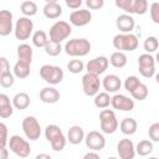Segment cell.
Returning <instances> with one entry per match:
<instances>
[{
    "mask_svg": "<svg viewBox=\"0 0 159 159\" xmlns=\"http://www.w3.org/2000/svg\"><path fill=\"white\" fill-rule=\"evenodd\" d=\"M45 137L55 152H61L66 147L67 139H66L65 134L62 133L61 128L56 124H48L45 128Z\"/></svg>",
    "mask_w": 159,
    "mask_h": 159,
    "instance_id": "cell-1",
    "label": "cell"
},
{
    "mask_svg": "<svg viewBox=\"0 0 159 159\" xmlns=\"http://www.w3.org/2000/svg\"><path fill=\"white\" fill-rule=\"evenodd\" d=\"M113 47L118 51H122V52H132L134 50H137L138 45H139V41H138V37L132 34V32H127V34H118L113 37Z\"/></svg>",
    "mask_w": 159,
    "mask_h": 159,
    "instance_id": "cell-2",
    "label": "cell"
},
{
    "mask_svg": "<svg viewBox=\"0 0 159 159\" xmlns=\"http://www.w3.org/2000/svg\"><path fill=\"white\" fill-rule=\"evenodd\" d=\"M65 52L72 57H83L91 51V42L87 39H72L68 40L63 47Z\"/></svg>",
    "mask_w": 159,
    "mask_h": 159,
    "instance_id": "cell-3",
    "label": "cell"
},
{
    "mask_svg": "<svg viewBox=\"0 0 159 159\" xmlns=\"http://www.w3.org/2000/svg\"><path fill=\"white\" fill-rule=\"evenodd\" d=\"M40 76L46 83H48L50 86H53V84H58L62 82L65 73L60 66L43 65L40 68Z\"/></svg>",
    "mask_w": 159,
    "mask_h": 159,
    "instance_id": "cell-4",
    "label": "cell"
},
{
    "mask_svg": "<svg viewBox=\"0 0 159 159\" xmlns=\"http://www.w3.org/2000/svg\"><path fill=\"white\" fill-rule=\"evenodd\" d=\"M99 123H101V130L104 134H113L118 129V124H119L114 111L106 108H103L99 113Z\"/></svg>",
    "mask_w": 159,
    "mask_h": 159,
    "instance_id": "cell-5",
    "label": "cell"
},
{
    "mask_svg": "<svg viewBox=\"0 0 159 159\" xmlns=\"http://www.w3.org/2000/svg\"><path fill=\"white\" fill-rule=\"evenodd\" d=\"M7 145H9V149L20 158H27L31 153L30 143L17 134L10 137V139L7 140Z\"/></svg>",
    "mask_w": 159,
    "mask_h": 159,
    "instance_id": "cell-6",
    "label": "cell"
},
{
    "mask_svg": "<svg viewBox=\"0 0 159 159\" xmlns=\"http://www.w3.org/2000/svg\"><path fill=\"white\" fill-rule=\"evenodd\" d=\"M50 41L53 42H62L72 34V26L67 21H56L50 27Z\"/></svg>",
    "mask_w": 159,
    "mask_h": 159,
    "instance_id": "cell-7",
    "label": "cell"
},
{
    "mask_svg": "<svg viewBox=\"0 0 159 159\" xmlns=\"http://www.w3.org/2000/svg\"><path fill=\"white\" fill-rule=\"evenodd\" d=\"M34 32V22L32 20H30V17L27 16H22L19 17L15 27H14V34L15 37L20 41H25L27 39H30V36Z\"/></svg>",
    "mask_w": 159,
    "mask_h": 159,
    "instance_id": "cell-8",
    "label": "cell"
},
{
    "mask_svg": "<svg viewBox=\"0 0 159 159\" xmlns=\"http://www.w3.org/2000/svg\"><path fill=\"white\" fill-rule=\"evenodd\" d=\"M138 71L145 78H152L155 75V58L152 53H142L138 57Z\"/></svg>",
    "mask_w": 159,
    "mask_h": 159,
    "instance_id": "cell-9",
    "label": "cell"
},
{
    "mask_svg": "<svg viewBox=\"0 0 159 159\" xmlns=\"http://www.w3.org/2000/svg\"><path fill=\"white\" fill-rule=\"evenodd\" d=\"M22 130L27 139L37 140L41 137V125L34 116H27L22 120Z\"/></svg>",
    "mask_w": 159,
    "mask_h": 159,
    "instance_id": "cell-10",
    "label": "cell"
},
{
    "mask_svg": "<svg viewBox=\"0 0 159 159\" xmlns=\"http://www.w3.org/2000/svg\"><path fill=\"white\" fill-rule=\"evenodd\" d=\"M99 87H101V80L98 75L87 72L82 77V89L86 96L93 97L96 93L99 92Z\"/></svg>",
    "mask_w": 159,
    "mask_h": 159,
    "instance_id": "cell-11",
    "label": "cell"
},
{
    "mask_svg": "<svg viewBox=\"0 0 159 159\" xmlns=\"http://www.w3.org/2000/svg\"><path fill=\"white\" fill-rule=\"evenodd\" d=\"M84 143L86 147L91 150L94 152H99L106 147V138L103 135V133L98 132V130H91L84 135Z\"/></svg>",
    "mask_w": 159,
    "mask_h": 159,
    "instance_id": "cell-12",
    "label": "cell"
},
{
    "mask_svg": "<svg viewBox=\"0 0 159 159\" xmlns=\"http://www.w3.org/2000/svg\"><path fill=\"white\" fill-rule=\"evenodd\" d=\"M91 20H92V14L87 9H80V10L76 9L70 14L71 25L77 26V27H82V26L88 25L91 22Z\"/></svg>",
    "mask_w": 159,
    "mask_h": 159,
    "instance_id": "cell-13",
    "label": "cell"
},
{
    "mask_svg": "<svg viewBox=\"0 0 159 159\" xmlns=\"http://www.w3.org/2000/svg\"><path fill=\"white\" fill-rule=\"evenodd\" d=\"M111 106L114 109L123 111V112H130L134 109V101L124 94L117 93L113 97H111Z\"/></svg>",
    "mask_w": 159,
    "mask_h": 159,
    "instance_id": "cell-14",
    "label": "cell"
},
{
    "mask_svg": "<svg viewBox=\"0 0 159 159\" xmlns=\"http://www.w3.org/2000/svg\"><path fill=\"white\" fill-rule=\"evenodd\" d=\"M108 65H109V61L106 56H98V57L89 60L86 63V70H87V72L99 76L103 72H106V70L108 68Z\"/></svg>",
    "mask_w": 159,
    "mask_h": 159,
    "instance_id": "cell-15",
    "label": "cell"
},
{
    "mask_svg": "<svg viewBox=\"0 0 159 159\" xmlns=\"http://www.w3.org/2000/svg\"><path fill=\"white\" fill-rule=\"evenodd\" d=\"M117 153L120 159H133L135 157V148L130 139L123 138L117 144Z\"/></svg>",
    "mask_w": 159,
    "mask_h": 159,
    "instance_id": "cell-16",
    "label": "cell"
},
{
    "mask_svg": "<svg viewBox=\"0 0 159 159\" xmlns=\"http://www.w3.org/2000/svg\"><path fill=\"white\" fill-rule=\"evenodd\" d=\"M12 31V12L9 10H0V36H7Z\"/></svg>",
    "mask_w": 159,
    "mask_h": 159,
    "instance_id": "cell-17",
    "label": "cell"
},
{
    "mask_svg": "<svg viewBox=\"0 0 159 159\" xmlns=\"http://www.w3.org/2000/svg\"><path fill=\"white\" fill-rule=\"evenodd\" d=\"M116 26L120 32L127 34V32H132L134 30L135 21L130 14H120L116 20Z\"/></svg>",
    "mask_w": 159,
    "mask_h": 159,
    "instance_id": "cell-18",
    "label": "cell"
},
{
    "mask_svg": "<svg viewBox=\"0 0 159 159\" xmlns=\"http://www.w3.org/2000/svg\"><path fill=\"white\" fill-rule=\"evenodd\" d=\"M101 84L103 86L104 91L108 93H116L117 91L120 89L122 87V81L117 75H107L104 76V78L102 80Z\"/></svg>",
    "mask_w": 159,
    "mask_h": 159,
    "instance_id": "cell-19",
    "label": "cell"
},
{
    "mask_svg": "<svg viewBox=\"0 0 159 159\" xmlns=\"http://www.w3.org/2000/svg\"><path fill=\"white\" fill-rule=\"evenodd\" d=\"M60 92L52 87V86H48V87H43L41 91H40V99L43 102V103H48V104H53L56 102L60 101Z\"/></svg>",
    "mask_w": 159,
    "mask_h": 159,
    "instance_id": "cell-20",
    "label": "cell"
},
{
    "mask_svg": "<svg viewBox=\"0 0 159 159\" xmlns=\"http://www.w3.org/2000/svg\"><path fill=\"white\" fill-rule=\"evenodd\" d=\"M66 139L73 144V145H77V144H81L84 139V130L82 127L80 125H72L70 127L68 132H67V137Z\"/></svg>",
    "mask_w": 159,
    "mask_h": 159,
    "instance_id": "cell-21",
    "label": "cell"
},
{
    "mask_svg": "<svg viewBox=\"0 0 159 159\" xmlns=\"http://www.w3.org/2000/svg\"><path fill=\"white\" fill-rule=\"evenodd\" d=\"M14 113L12 103L10 102V97L5 93H0V118L6 119L10 118Z\"/></svg>",
    "mask_w": 159,
    "mask_h": 159,
    "instance_id": "cell-22",
    "label": "cell"
},
{
    "mask_svg": "<svg viewBox=\"0 0 159 159\" xmlns=\"http://www.w3.org/2000/svg\"><path fill=\"white\" fill-rule=\"evenodd\" d=\"M42 12L45 17L50 20H55L62 15V7L58 2H46L42 9Z\"/></svg>",
    "mask_w": 159,
    "mask_h": 159,
    "instance_id": "cell-23",
    "label": "cell"
},
{
    "mask_svg": "<svg viewBox=\"0 0 159 159\" xmlns=\"http://www.w3.org/2000/svg\"><path fill=\"white\" fill-rule=\"evenodd\" d=\"M30 70H31V63L27 61H22V60H17V62L14 66V76L16 78H26L30 75Z\"/></svg>",
    "mask_w": 159,
    "mask_h": 159,
    "instance_id": "cell-24",
    "label": "cell"
},
{
    "mask_svg": "<svg viewBox=\"0 0 159 159\" xmlns=\"http://www.w3.org/2000/svg\"><path fill=\"white\" fill-rule=\"evenodd\" d=\"M119 125V129L123 134L125 135H132L137 132V128H138V123L134 118L132 117H127L124 119H122V122L118 124Z\"/></svg>",
    "mask_w": 159,
    "mask_h": 159,
    "instance_id": "cell-25",
    "label": "cell"
},
{
    "mask_svg": "<svg viewBox=\"0 0 159 159\" xmlns=\"http://www.w3.org/2000/svg\"><path fill=\"white\" fill-rule=\"evenodd\" d=\"M12 107L19 109V111H24L30 106V96L26 92H19L14 96L12 98Z\"/></svg>",
    "mask_w": 159,
    "mask_h": 159,
    "instance_id": "cell-26",
    "label": "cell"
},
{
    "mask_svg": "<svg viewBox=\"0 0 159 159\" xmlns=\"http://www.w3.org/2000/svg\"><path fill=\"white\" fill-rule=\"evenodd\" d=\"M108 61H109V63H111L114 68H123V67L127 65V62H128L125 53L122 52V51H116V52H113V53L111 55V57H109Z\"/></svg>",
    "mask_w": 159,
    "mask_h": 159,
    "instance_id": "cell-27",
    "label": "cell"
},
{
    "mask_svg": "<svg viewBox=\"0 0 159 159\" xmlns=\"http://www.w3.org/2000/svg\"><path fill=\"white\" fill-rule=\"evenodd\" d=\"M134 148H135V154H138V155H140V157H147V155H149V154L153 152L154 145H153V142H152V140H149V139H143V140H140V142L137 144V147H134Z\"/></svg>",
    "mask_w": 159,
    "mask_h": 159,
    "instance_id": "cell-28",
    "label": "cell"
},
{
    "mask_svg": "<svg viewBox=\"0 0 159 159\" xmlns=\"http://www.w3.org/2000/svg\"><path fill=\"white\" fill-rule=\"evenodd\" d=\"M94 99H93V103H94V106L97 107V108H101V109H103V108H107L109 104H111V96H109V93L108 92H98V93H96L94 96Z\"/></svg>",
    "mask_w": 159,
    "mask_h": 159,
    "instance_id": "cell-29",
    "label": "cell"
},
{
    "mask_svg": "<svg viewBox=\"0 0 159 159\" xmlns=\"http://www.w3.org/2000/svg\"><path fill=\"white\" fill-rule=\"evenodd\" d=\"M17 58L22 61H27L31 63L32 61V47L29 43H21L17 47Z\"/></svg>",
    "mask_w": 159,
    "mask_h": 159,
    "instance_id": "cell-30",
    "label": "cell"
},
{
    "mask_svg": "<svg viewBox=\"0 0 159 159\" xmlns=\"http://www.w3.org/2000/svg\"><path fill=\"white\" fill-rule=\"evenodd\" d=\"M20 10H21V12L24 14V16L31 17V16H34V15L37 14L39 7H37V4H36V2H34V1H31V0H26V1L21 2Z\"/></svg>",
    "mask_w": 159,
    "mask_h": 159,
    "instance_id": "cell-31",
    "label": "cell"
},
{
    "mask_svg": "<svg viewBox=\"0 0 159 159\" xmlns=\"http://www.w3.org/2000/svg\"><path fill=\"white\" fill-rule=\"evenodd\" d=\"M31 39H32L34 46H36V47H39V48H40V47H45V45H46L47 41H48L47 34H46L43 30H37V31L32 32Z\"/></svg>",
    "mask_w": 159,
    "mask_h": 159,
    "instance_id": "cell-32",
    "label": "cell"
},
{
    "mask_svg": "<svg viewBox=\"0 0 159 159\" xmlns=\"http://www.w3.org/2000/svg\"><path fill=\"white\" fill-rule=\"evenodd\" d=\"M148 93H149V89H148V86L144 84L143 82H140L132 92H130V96L133 97V99H137V101H144L147 97H148Z\"/></svg>",
    "mask_w": 159,
    "mask_h": 159,
    "instance_id": "cell-33",
    "label": "cell"
},
{
    "mask_svg": "<svg viewBox=\"0 0 159 159\" xmlns=\"http://www.w3.org/2000/svg\"><path fill=\"white\" fill-rule=\"evenodd\" d=\"M45 52L48 55V56H51V57H56V56H58L61 52H62V46H61V43L60 42H53V41H47V43L45 45Z\"/></svg>",
    "mask_w": 159,
    "mask_h": 159,
    "instance_id": "cell-34",
    "label": "cell"
},
{
    "mask_svg": "<svg viewBox=\"0 0 159 159\" xmlns=\"http://www.w3.org/2000/svg\"><path fill=\"white\" fill-rule=\"evenodd\" d=\"M143 47H144L147 53H154L159 47V41H158V39L155 36H148L144 40Z\"/></svg>",
    "mask_w": 159,
    "mask_h": 159,
    "instance_id": "cell-35",
    "label": "cell"
},
{
    "mask_svg": "<svg viewBox=\"0 0 159 159\" xmlns=\"http://www.w3.org/2000/svg\"><path fill=\"white\" fill-rule=\"evenodd\" d=\"M14 83H15V76H14V73H11L10 71L0 75V86H1V87H4V88H10Z\"/></svg>",
    "mask_w": 159,
    "mask_h": 159,
    "instance_id": "cell-36",
    "label": "cell"
},
{
    "mask_svg": "<svg viewBox=\"0 0 159 159\" xmlns=\"http://www.w3.org/2000/svg\"><path fill=\"white\" fill-rule=\"evenodd\" d=\"M148 0H134L133 4V14L144 15L148 11Z\"/></svg>",
    "mask_w": 159,
    "mask_h": 159,
    "instance_id": "cell-37",
    "label": "cell"
},
{
    "mask_svg": "<svg viewBox=\"0 0 159 159\" xmlns=\"http://www.w3.org/2000/svg\"><path fill=\"white\" fill-rule=\"evenodd\" d=\"M67 68L71 73L73 75H77L80 72H82L84 70V63L81 61V60H71L68 63H67Z\"/></svg>",
    "mask_w": 159,
    "mask_h": 159,
    "instance_id": "cell-38",
    "label": "cell"
},
{
    "mask_svg": "<svg viewBox=\"0 0 159 159\" xmlns=\"http://www.w3.org/2000/svg\"><path fill=\"white\" fill-rule=\"evenodd\" d=\"M114 4L118 9L123 10L125 14H133L134 0H114Z\"/></svg>",
    "mask_w": 159,
    "mask_h": 159,
    "instance_id": "cell-39",
    "label": "cell"
},
{
    "mask_svg": "<svg viewBox=\"0 0 159 159\" xmlns=\"http://www.w3.org/2000/svg\"><path fill=\"white\" fill-rule=\"evenodd\" d=\"M139 83H140V80L137 76H128L124 81V88H125V91H128L130 93Z\"/></svg>",
    "mask_w": 159,
    "mask_h": 159,
    "instance_id": "cell-40",
    "label": "cell"
},
{
    "mask_svg": "<svg viewBox=\"0 0 159 159\" xmlns=\"http://www.w3.org/2000/svg\"><path fill=\"white\" fill-rule=\"evenodd\" d=\"M7 125L2 122H0V148H6L7 145Z\"/></svg>",
    "mask_w": 159,
    "mask_h": 159,
    "instance_id": "cell-41",
    "label": "cell"
},
{
    "mask_svg": "<svg viewBox=\"0 0 159 159\" xmlns=\"http://www.w3.org/2000/svg\"><path fill=\"white\" fill-rule=\"evenodd\" d=\"M148 134H149V138H150L152 142H154V143L159 142V123H158V122L153 123V124L149 127Z\"/></svg>",
    "mask_w": 159,
    "mask_h": 159,
    "instance_id": "cell-42",
    "label": "cell"
},
{
    "mask_svg": "<svg viewBox=\"0 0 159 159\" xmlns=\"http://www.w3.org/2000/svg\"><path fill=\"white\" fill-rule=\"evenodd\" d=\"M149 14H150V19L154 24H159V4L157 1H154L150 7H149Z\"/></svg>",
    "mask_w": 159,
    "mask_h": 159,
    "instance_id": "cell-43",
    "label": "cell"
},
{
    "mask_svg": "<svg viewBox=\"0 0 159 159\" xmlns=\"http://www.w3.org/2000/svg\"><path fill=\"white\" fill-rule=\"evenodd\" d=\"M86 5L89 10H99L104 6V0H86Z\"/></svg>",
    "mask_w": 159,
    "mask_h": 159,
    "instance_id": "cell-44",
    "label": "cell"
},
{
    "mask_svg": "<svg viewBox=\"0 0 159 159\" xmlns=\"http://www.w3.org/2000/svg\"><path fill=\"white\" fill-rule=\"evenodd\" d=\"M10 71V63L6 57H0V75Z\"/></svg>",
    "mask_w": 159,
    "mask_h": 159,
    "instance_id": "cell-45",
    "label": "cell"
},
{
    "mask_svg": "<svg viewBox=\"0 0 159 159\" xmlns=\"http://www.w3.org/2000/svg\"><path fill=\"white\" fill-rule=\"evenodd\" d=\"M66 5L72 9V10H76V9H80V6L82 5V0H65Z\"/></svg>",
    "mask_w": 159,
    "mask_h": 159,
    "instance_id": "cell-46",
    "label": "cell"
},
{
    "mask_svg": "<svg viewBox=\"0 0 159 159\" xmlns=\"http://www.w3.org/2000/svg\"><path fill=\"white\" fill-rule=\"evenodd\" d=\"M89 158L99 159V154H98L97 152H94V150H91V152H88V153H86V154L83 155V159H89Z\"/></svg>",
    "mask_w": 159,
    "mask_h": 159,
    "instance_id": "cell-47",
    "label": "cell"
},
{
    "mask_svg": "<svg viewBox=\"0 0 159 159\" xmlns=\"http://www.w3.org/2000/svg\"><path fill=\"white\" fill-rule=\"evenodd\" d=\"M9 158V150L6 148H0V159H7Z\"/></svg>",
    "mask_w": 159,
    "mask_h": 159,
    "instance_id": "cell-48",
    "label": "cell"
},
{
    "mask_svg": "<svg viewBox=\"0 0 159 159\" xmlns=\"http://www.w3.org/2000/svg\"><path fill=\"white\" fill-rule=\"evenodd\" d=\"M41 158L51 159V155H48V154H37V155H36V159H41Z\"/></svg>",
    "mask_w": 159,
    "mask_h": 159,
    "instance_id": "cell-49",
    "label": "cell"
},
{
    "mask_svg": "<svg viewBox=\"0 0 159 159\" xmlns=\"http://www.w3.org/2000/svg\"><path fill=\"white\" fill-rule=\"evenodd\" d=\"M45 2H57V0H45Z\"/></svg>",
    "mask_w": 159,
    "mask_h": 159,
    "instance_id": "cell-50",
    "label": "cell"
}]
</instances>
